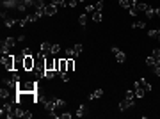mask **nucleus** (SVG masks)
Wrapping results in <instances>:
<instances>
[{"label": "nucleus", "mask_w": 160, "mask_h": 119, "mask_svg": "<svg viewBox=\"0 0 160 119\" xmlns=\"http://www.w3.org/2000/svg\"><path fill=\"white\" fill-rule=\"evenodd\" d=\"M153 71H155V75H157V77H160V66H157V68H153Z\"/></svg>", "instance_id": "nucleus-32"}, {"label": "nucleus", "mask_w": 160, "mask_h": 119, "mask_svg": "<svg viewBox=\"0 0 160 119\" xmlns=\"http://www.w3.org/2000/svg\"><path fill=\"white\" fill-rule=\"evenodd\" d=\"M73 48H75V55H80V53L84 52V46L80 45V43H75V46H73Z\"/></svg>", "instance_id": "nucleus-22"}, {"label": "nucleus", "mask_w": 160, "mask_h": 119, "mask_svg": "<svg viewBox=\"0 0 160 119\" xmlns=\"http://www.w3.org/2000/svg\"><path fill=\"white\" fill-rule=\"evenodd\" d=\"M32 5H34V9H43L46 5L45 0H32Z\"/></svg>", "instance_id": "nucleus-15"}, {"label": "nucleus", "mask_w": 160, "mask_h": 119, "mask_svg": "<svg viewBox=\"0 0 160 119\" xmlns=\"http://www.w3.org/2000/svg\"><path fill=\"white\" fill-rule=\"evenodd\" d=\"M87 4H91V0H87Z\"/></svg>", "instance_id": "nucleus-38"}, {"label": "nucleus", "mask_w": 160, "mask_h": 119, "mask_svg": "<svg viewBox=\"0 0 160 119\" xmlns=\"http://www.w3.org/2000/svg\"><path fill=\"white\" fill-rule=\"evenodd\" d=\"M50 52H52V43H41V48H39V53L41 55H50Z\"/></svg>", "instance_id": "nucleus-7"}, {"label": "nucleus", "mask_w": 160, "mask_h": 119, "mask_svg": "<svg viewBox=\"0 0 160 119\" xmlns=\"http://www.w3.org/2000/svg\"><path fill=\"white\" fill-rule=\"evenodd\" d=\"M103 96V89H96L93 94H89V100H96V98H101Z\"/></svg>", "instance_id": "nucleus-16"}, {"label": "nucleus", "mask_w": 160, "mask_h": 119, "mask_svg": "<svg viewBox=\"0 0 160 119\" xmlns=\"http://www.w3.org/2000/svg\"><path fill=\"white\" fill-rule=\"evenodd\" d=\"M116 59H117V62H119V64H123V62L126 61V55H125V53H123V52L119 50V52L116 53Z\"/></svg>", "instance_id": "nucleus-18"}, {"label": "nucleus", "mask_w": 160, "mask_h": 119, "mask_svg": "<svg viewBox=\"0 0 160 119\" xmlns=\"http://www.w3.org/2000/svg\"><path fill=\"white\" fill-rule=\"evenodd\" d=\"M64 71H68V59H61L59 61V75L64 73Z\"/></svg>", "instance_id": "nucleus-12"}, {"label": "nucleus", "mask_w": 160, "mask_h": 119, "mask_svg": "<svg viewBox=\"0 0 160 119\" xmlns=\"http://www.w3.org/2000/svg\"><path fill=\"white\" fill-rule=\"evenodd\" d=\"M91 18H93V21H96V23H100V21L103 20V13H101V11H94Z\"/></svg>", "instance_id": "nucleus-13"}, {"label": "nucleus", "mask_w": 160, "mask_h": 119, "mask_svg": "<svg viewBox=\"0 0 160 119\" xmlns=\"http://www.w3.org/2000/svg\"><path fill=\"white\" fill-rule=\"evenodd\" d=\"M53 57H55V55H46L45 57V68L55 71V59H53Z\"/></svg>", "instance_id": "nucleus-5"}, {"label": "nucleus", "mask_w": 160, "mask_h": 119, "mask_svg": "<svg viewBox=\"0 0 160 119\" xmlns=\"http://www.w3.org/2000/svg\"><path fill=\"white\" fill-rule=\"evenodd\" d=\"M137 84L141 85V87H142V89H144L146 92H151V91H153V85L149 84V82L146 80V78H139V80H137Z\"/></svg>", "instance_id": "nucleus-6"}, {"label": "nucleus", "mask_w": 160, "mask_h": 119, "mask_svg": "<svg viewBox=\"0 0 160 119\" xmlns=\"http://www.w3.org/2000/svg\"><path fill=\"white\" fill-rule=\"evenodd\" d=\"M2 66L4 69L7 71H14V55H11V53H7V55H2Z\"/></svg>", "instance_id": "nucleus-2"}, {"label": "nucleus", "mask_w": 160, "mask_h": 119, "mask_svg": "<svg viewBox=\"0 0 160 119\" xmlns=\"http://www.w3.org/2000/svg\"><path fill=\"white\" fill-rule=\"evenodd\" d=\"M16 41H18V43H23V41H25V36H23V34L18 36V39H16Z\"/></svg>", "instance_id": "nucleus-34"}, {"label": "nucleus", "mask_w": 160, "mask_h": 119, "mask_svg": "<svg viewBox=\"0 0 160 119\" xmlns=\"http://www.w3.org/2000/svg\"><path fill=\"white\" fill-rule=\"evenodd\" d=\"M75 71V61L73 57H68V73H73Z\"/></svg>", "instance_id": "nucleus-19"}, {"label": "nucleus", "mask_w": 160, "mask_h": 119, "mask_svg": "<svg viewBox=\"0 0 160 119\" xmlns=\"http://www.w3.org/2000/svg\"><path fill=\"white\" fill-rule=\"evenodd\" d=\"M133 105H135V101H133V100H128V98H125V100H121V101H119L117 109H119V112H125L126 109H132Z\"/></svg>", "instance_id": "nucleus-4"}, {"label": "nucleus", "mask_w": 160, "mask_h": 119, "mask_svg": "<svg viewBox=\"0 0 160 119\" xmlns=\"http://www.w3.org/2000/svg\"><path fill=\"white\" fill-rule=\"evenodd\" d=\"M117 52H119V48H117V46H112V53H114V55H116Z\"/></svg>", "instance_id": "nucleus-35"}, {"label": "nucleus", "mask_w": 160, "mask_h": 119, "mask_svg": "<svg viewBox=\"0 0 160 119\" xmlns=\"http://www.w3.org/2000/svg\"><path fill=\"white\" fill-rule=\"evenodd\" d=\"M119 5L123 9H130V0H119Z\"/></svg>", "instance_id": "nucleus-26"}, {"label": "nucleus", "mask_w": 160, "mask_h": 119, "mask_svg": "<svg viewBox=\"0 0 160 119\" xmlns=\"http://www.w3.org/2000/svg\"><path fill=\"white\" fill-rule=\"evenodd\" d=\"M16 23H18V20H16V18H11V16H5V18H4V25H5L7 29L14 27Z\"/></svg>", "instance_id": "nucleus-10"}, {"label": "nucleus", "mask_w": 160, "mask_h": 119, "mask_svg": "<svg viewBox=\"0 0 160 119\" xmlns=\"http://www.w3.org/2000/svg\"><path fill=\"white\" fill-rule=\"evenodd\" d=\"M146 64H148L149 68H157V66H160V61H157V59L151 55V57H146Z\"/></svg>", "instance_id": "nucleus-11"}, {"label": "nucleus", "mask_w": 160, "mask_h": 119, "mask_svg": "<svg viewBox=\"0 0 160 119\" xmlns=\"http://www.w3.org/2000/svg\"><path fill=\"white\" fill-rule=\"evenodd\" d=\"M157 39H158V43H160V34H158V37H157Z\"/></svg>", "instance_id": "nucleus-37"}, {"label": "nucleus", "mask_w": 160, "mask_h": 119, "mask_svg": "<svg viewBox=\"0 0 160 119\" xmlns=\"http://www.w3.org/2000/svg\"><path fill=\"white\" fill-rule=\"evenodd\" d=\"M37 80H21L16 87L20 92H37Z\"/></svg>", "instance_id": "nucleus-1"}, {"label": "nucleus", "mask_w": 160, "mask_h": 119, "mask_svg": "<svg viewBox=\"0 0 160 119\" xmlns=\"http://www.w3.org/2000/svg\"><path fill=\"white\" fill-rule=\"evenodd\" d=\"M116 2H119V0H116Z\"/></svg>", "instance_id": "nucleus-39"}, {"label": "nucleus", "mask_w": 160, "mask_h": 119, "mask_svg": "<svg viewBox=\"0 0 160 119\" xmlns=\"http://www.w3.org/2000/svg\"><path fill=\"white\" fill-rule=\"evenodd\" d=\"M132 29H146V21H133Z\"/></svg>", "instance_id": "nucleus-21"}, {"label": "nucleus", "mask_w": 160, "mask_h": 119, "mask_svg": "<svg viewBox=\"0 0 160 119\" xmlns=\"http://www.w3.org/2000/svg\"><path fill=\"white\" fill-rule=\"evenodd\" d=\"M151 55L157 59V61H160V48H153V52H151Z\"/></svg>", "instance_id": "nucleus-27"}, {"label": "nucleus", "mask_w": 160, "mask_h": 119, "mask_svg": "<svg viewBox=\"0 0 160 119\" xmlns=\"http://www.w3.org/2000/svg\"><path fill=\"white\" fill-rule=\"evenodd\" d=\"M59 52H61V45H52V52H50V55H57Z\"/></svg>", "instance_id": "nucleus-24"}, {"label": "nucleus", "mask_w": 160, "mask_h": 119, "mask_svg": "<svg viewBox=\"0 0 160 119\" xmlns=\"http://www.w3.org/2000/svg\"><path fill=\"white\" fill-rule=\"evenodd\" d=\"M64 53H66L68 57H77V55H75V48H66V52H64Z\"/></svg>", "instance_id": "nucleus-28"}, {"label": "nucleus", "mask_w": 160, "mask_h": 119, "mask_svg": "<svg viewBox=\"0 0 160 119\" xmlns=\"http://www.w3.org/2000/svg\"><path fill=\"white\" fill-rule=\"evenodd\" d=\"M125 98H128V100H135V92H133V89H128V91L125 92Z\"/></svg>", "instance_id": "nucleus-23"}, {"label": "nucleus", "mask_w": 160, "mask_h": 119, "mask_svg": "<svg viewBox=\"0 0 160 119\" xmlns=\"http://www.w3.org/2000/svg\"><path fill=\"white\" fill-rule=\"evenodd\" d=\"M34 66H36V57L34 55H25V59H23V71L30 73L32 69H34Z\"/></svg>", "instance_id": "nucleus-3"}, {"label": "nucleus", "mask_w": 160, "mask_h": 119, "mask_svg": "<svg viewBox=\"0 0 160 119\" xmlns=\"http://www.w3.org/2000/svg\"><path fill=\"white\" fill-rule=\"evenodd\" d=\"M57 5H53V4H46L45 5V14L46 16H53V14H57Z\"/></svg>", "instance_id": "nucleus-8"}, {"label": "nucleus", "mask_w": 160, "mask_h": 119, "mask_svg": "<svg viewBox=\"0 0 160 119\" xmlns=\"http://www.w3.org/2000/svg\"><path fill=\"white\" fill-rule=\"evenodd\" d=\"M23 117H27V119H30V117H32V112H30V110H25V116H23Z\"/></svg>", "instance_id": "nucleus-33"}, {"label": "nucleus", "mask_w": 160, "mask_h": 119, "mask_svg": "<svg viewBox=\"0 0 160 119\" xmlns=\"http://www.w3.org/2000/svg\"><path fill=\"white\" fill-rule=\"evenodd\" d=\"M144 13H146V18H153V16H155V7L148 5V9L144 11Z\"/></svg>", "instance_id": "nucleus-20"}, {"label": "nucleus", "mask_w": 160, "mask_h": 119, "mask_svg": "<svg viewBox=\"0 0 160 119\" xmlns=\"http://www.w3.org/2000/svg\"><path fill=\"white\" fill-rule=\"evenodd\" d=\"M85 114H87V105H80L78 110L75 112V116H77V117H82V116H85Z\"/></svg>", "instance_id": "nucleus-14"}, {"label": "nucleus", "mask_w": 160, "mask_h": 119, "mask_svg": "<svg viewBox=\"0 0 160 119\" xmlns=\"http://www.w3.org/2000/svg\"><path fill=\"white\" fill-rule=\"evenodd\" d=\"M155 14H157V16L160 18V7H155Z\"/></svg>", "instance_id": "nucleus-36"}, {"label": "nucleus", "mask_w": 160, "mask_h": 119, "mask_svg": "<svg viewBox=\"0 0 160 119\" xmlns=\"http://www.w3.org/2000/svg\"><path fill=\"white\" fill-rule=\"evenodd\" d=\"M23 55H34V52H32V48H23Z\"/></svg>", "instance_id": "nucleus-31"}, {"label": "nucleus", "mask_w": 160, "mask_h": 119, "mask_svg": "<svg viewBox=\"0 0 160 119\" xmlns=\"http://www.w3.org/2000/svg\"><path fill=\"white\" fill-rule=\"evenodd\" d=\"M59 117H61V119H71V117H73V114H71V112H62Z\"/></svg>", "instance_id": "nucleus-30"}, {"label": "nucleus", "mask_w": 160, "mask_h": 119, "mask_svg": "<svg viewBox=\"0 0 160 119\" xmlns=\"http://www.w3.org/2000/svg\"><path fill=\"white\" fill-rule=\"evenodd\" d=\"M133 92H135V98H144V94H146V91H144L137 82L133 84Z\"/></svg>", "instance_id": "nucleus-9"}, {"label": "nucleus", "mask_w": 160, "mask_h": 119, "mask_svg": "<svg viewBox=\"0 0 160 119\" xmlns=\"http://www.w3.org/2000/svg\"><path fill=\"white\" fill-rule=\"evenodd\" d=\"M96 11V7L93 5V4H85V13H89V14H93Z\"/></svg>", "instance_id": "nucleus-25"}, {"label": "nucleus", "mask_w": 160, "mask_h": 119, "mask_svg": "<svg viewBox=\"0 0 160 119\" xmlns=\"http://www.w3.org/2000/svg\"><path fill=\"white\" fill-rule=\"evenodd\" d=\"M85 23H87V14H80L78 16V25L82 29H85Z\"/></svg>", "instance_id": "nucleus-17"}, {"label": "nucleus", "mask_w": 160, "mask_h": 119, "mask_svg": "<svg viewBox=\"0 0 160 119\" xmlns=\"http://www.w3.org/2000/svg\"><path fill=\"white\" fill-rule=\"evenodd\" d=\"M61 78H62V82H69V73H68V71L61 73Z\"/></svg>", "instance_id": "nucleus-29"}]
</instances>
